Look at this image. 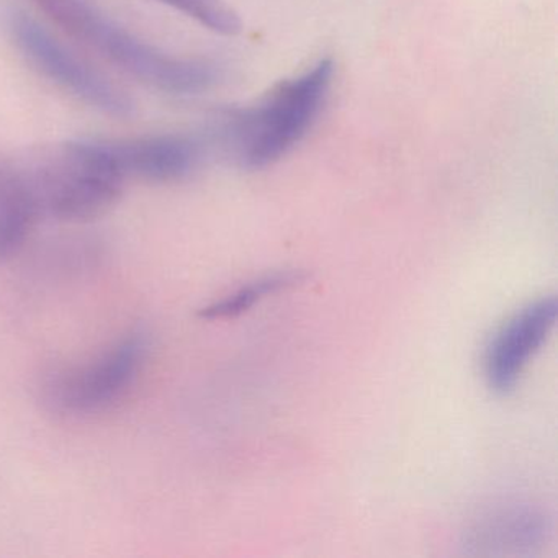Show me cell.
Wrapping results in <instances>:
<instances>
[{
	"label": "cell",
	"instance_id": "6da1fadb",
	"mask_svg": "<svg viewBox=\"0 0 558 558\" xmlns=\"http://www.w3.org/2000/svg\"><path fill=\"white\" fill-rule=\"evenodd\" d=\"M35 2L68 34L153 89L172 96H195L220 81L221 73L217 64L172 57L151 47L104 14L93 4V0Z\"/></svg>",
	"mask_w": 558,
	"mask_h": 558
},
{
	"label": "cell",
	"instance_id": "7a4b0ae2",
	"mask_svg": "<svg viewBox=\"0 0 558 558\" xmlns=\"http://www.w3.org/2000/svg\"><path fill=\"white\" fill-rule=\"evenodd\" d=\"M335 64L322 60L302 76L277 86L254 109L231 119L230 140L238 161L247 169H263L287 155L318 119Z\"/></svg>",
	"mask_w": 558,
	"mask_h": 558
},
{
	"label": "cell",
	"instance_id": "3957f363",
	"mask_svg": "<svg viewBox=\"0 0 558 558\" xmlns=\"http://www.w3.org/2000/svg\"><path fill=\"white\" fill-rule=\"evenodd\" d=\"M32 175L44 214L68 223H87L109 214L126 181L109 146L99 140L57 146Z\"/></svg>",
	"mask_w": 558,
	"mask_h": 558
},
{
	"label": "cell",
	"instance_id": "277c9868",
	"mask_svg": "<svg viewBox=\"0 0 558 558\" xmlns=\"http://www.w3.org/2000/svg\"><path fill=\"white\" fill-rule=\"evenodd\" d=\"M4 24L22 57L41 76L106 116L125 119L135 112V104L122 89L71 53L32 15L9 9Z\"/></svg>",
	"mask_w": 558,
	"mask_h": 558
},
{
	"label": "cell",
	"instance_id": "5b68a950",
	"mask_svg": "<svg viewBox=\"0 0 558 558\" xmlns=\"http://www.w3.org/2000/svg\"><path fill=\"white\" fill-rule=\"evenodd\" d=\"M148 351L145 335L126 336L89 364L54 374L45 387L47 403L68 416H90L109 410L133 387Z\"/></svg>",
	"mask_w": 558,
	"mask_h": 558
},
{
	"label": "cell",
	"instance_id": "8992f818",
	"mask_svg": "<svg viewBox=\"0 0 558 558\" xmlns=\"http://www.w3.org/2000/svg\"><path fill=\"white\" fill-rule=\"evenodd\" d=\"M555 296H544L519 310L496 332L485 357L486 384L495 393L514 390L534 355L541 351L557 322Z\"/></svg>",
	"mask_w": 558,
	"mask_h": 558
},
{
	"label": "cell",
	"instance_id": "52a82bcc",
	"mask_svg": "<svg viewBox=\"0 0 558 558\" xmlns=\"http://www.w3.org/2000/svg\"><path fill=\"white\" fill-rule=\"evenodd\" d=\"M550 525L538 506L499 501L476 512L466 527V545L480 555H522L544 544Z\"/></svg>",
	"mask_w": 558,
	"mask_h": 558
},
{
	"label": "cell",
	"instance_id": "ba28073f",
	"mask_svg": "<svg viewBox=\"0 0 558 558\" xmlns=\"http://www.w3.org/2000/svg\"><path fill=\"white\" fill-rule=\"evenodd\" d=\"M106 143L126 179H143L155 184L187 178L201 159L198 146L179 135L142 136Z\"/></svg>",
	"mask_w": 558,
	"mask_h": 558
},
{
	"label": "cell",
	"instance_id": "9c48e42d",
	"mask_svg": "<svg viewBox=\"0 0 558 558\" xmlns=\"http://www.w3.org/2000/svg\"><path fill=\"white\" fill-rule=\"evenodd\" d=\"M44 215L32 171L0 161V263L24 247Z\"/></svg>",
	"mask_w": 558,
	"mask_h": 558
},
{
	"label": "cell",
	"instance_id": "30bf717a",
	"mask_svg": "<svg viewBox=\"0 0 558 558\" xmlns=\"http://www.w3.org/2000/svg\"><path fill=\"white\" fill-rule=\"evenodd\" d=\"M302 279L303 277L296 272L274 274V276L263 277V279H257L256 282L241 287L240 290L225 296L220 302L205 306L201 312V318L210 319V322L236 318V316L250 312L260 300L274 295V293L280 292L287 287L295 286Z\"/></svg>",
	"mask_w": 558,
	"mask_h": 558
},
{
	"label": "cell",
	"instance_id": "8fae6325",
	"mask_svg": "<svg viewBox=\"0 0 558 558\" xmlns=\"http://www.w3.org/2000/svg\"><path fill=\"white\" fill-rule=\"evenodd\" d=\"M181 14L194 19L215 34L234 37L243 31L240 15L223 0H158Z\"/></svg>",
	"mask_w": 558,
	"mask_h": 558
}]
</instances>
